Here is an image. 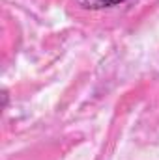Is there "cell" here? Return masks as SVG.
I'll return each mask as SVG.
<instances>
[{"label":"cell","mask_w":159,"mask_h":160,"mask_svg":"<svg viewBox=\"0 0 159 160\" xmlns=\"http://www.w3.org/2000/svg\"><path fill=\"white\" fill-rule=\"evenodd\" d=\"M125 0H79L80 6L84 8H90V9H99V8H111V6H116L122 4Z\"/></svg>","instance_id":"6da1fadb"}]
</instances>
